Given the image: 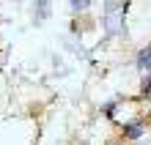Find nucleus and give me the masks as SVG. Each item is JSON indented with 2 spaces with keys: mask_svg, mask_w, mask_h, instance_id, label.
<instances>
[{
  "mask_svg": "<svg viewBox=\"0 0 151 145\" xmlns=\"http://www.w3.org/2000/svg\"><path fill=\"white\" fill-rule=\"evenodd\" d=\"M140 99H143V101H151V74H146L143 82H140Z\"/></svg>",
  "mask_w": 151,
  "mask_h": 145,
  "instance_id": "423d86ee",
  "label": "nucleus"
},
{
  "mask_svg": "<svg viewBox=\"0 0 151 145\" xmlns=\"http://www.w3.org/2000/svg\"><path fill=\"white\" fill-rule=\"evenodd\" d=\"M135 66H137V71L140 74H151V47H143L137 52V58H135Z\"/></svg>",
  "mask_w": 151,
  "mask_h": 145,
  "instance_id": "20e7f679",
  "label": "nucleus"
},
{
  "mask_svg": "<svg viewBox=\"0 0 151 145\" xmlns=\"http://www.w3.org/2000/svg\"><path fill=\"white\" fill-rule=\"evenodd\" d=\"M88 8H91V0H69V11H72V16L85 14Z\"/></svg>",
  "mask_w": 151,
  "mask_h": 145,
  "instance_id": "39448f33",
  "label": "nucleus"
},
{
  "mask_svg": "<svg viewBox=\"0 0 151 145\" xmlns=\"http://www.w3.org/2000/svg\"><path fill=\"white\" fill-rule=\"evenodd\" d=\"M52 16V0H33V6H30V19L33 25H44Z\"/></svg>",
  "mask_w": 151,
  "mask_h": 145,
  "instance_id": "7ed1b4c3",
  "label": "nucleus"
},
{
  "mask_svg": "<svg viewBox=\"0 0 151 145\" xmlns=\"http://www.w3.org/2000/svg\"><path fill=\"white\" fill-rule=\"evenodd\" d=\"M121 137L127 140V142H140L146 137V121L143 118H129V121H124L121 123Z\"/></svg>",
  "mask_w": 151,
  "mask_h": 145,
  "instance_id": "f03ea898",
  "label": "nucleus"
},
{
  "mask_svg": "<svg viewBox=\"0 0 151 145\" xmlns=\"http://www.w3.org/2000/svg\"><path fill=\"white\" fill-rule=\"evenodd\" d=\"M127 0L124 3H107L104 8V30L107 36H118L124 30V19H127Z\"/></svg>",
  "mask_w": 151,
  "mask_h": 145,
  "instance_id": "f257e3e1",
  "label": "nucleus"
}]
</instances>
